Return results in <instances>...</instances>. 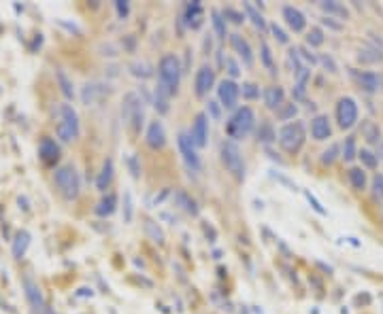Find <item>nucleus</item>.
Wrapping results in <instances>:
<instances>
[{"label": "nucleus", "instance_id": "27", "mask_svg": "<svg viewBox=\"0 0 383 314\" xmlns=\"http://www.w3.org/2000/svg\"><path fill=\"white\" fill-rule=\"evenodd\" d=\"M115 206H117V197H115L113 193H109V195H105L98 202V206H96V215H98V217H109V215L115 213Z\"/></svg>", "mask_w": 383, "mask_h": 314}, {"label": "nucleus", "instance_id": "29", "mask_svg": "<svg viewBox=\"0 0 383 314\" xmlns=\"http://www.w3.org/2000/svg\"><path fill=\"white\" fill-rule=\"evenodd\" d=\"M55 79H57V85H60L62 94L66 96L68 100H73V98H75V87H73V81L68 79V74L64 72V70H57V72H55Z\"/></svg>", "mask_w": 383, "mask_h": 314}, {"label": "nucleus", "instance_id": "23", "mask_svg": "<svg viewBox=\"0 0 383 314\" xmlns=\"http://www.w3.org/2000/svg\"><path fill=\"white\" fill-rule=\"evenodd\" d=\"M362 138L370 145H379V140H381L379 125H377L375 121H370V119H364L362 121Z\"/></svg>", "mask_w": 383, "mask_h": 314}, {"label": "nucleus", "instance_id": "32", "mask_svg": "<svg viewBox=\"0 0 383 314\" xmlns=\"http://www.w3.org/2000/svg\"><path fill=\"white\" fill-rule=\"evenodd\" d=\"M243 6H245V13H247V17L253 22V25H255V28L264 30V28H266V22H264V17H262V13H260L258 9H255V6H253L251 2H245Z\"/></svg>", "mask_w": 383, "mask_h": 314}, {"label": "nucleus", "instance_id": "42", "mask_svg": "<svg viewBox=\"0 0 383 314\" xmlns=\"http://www.w3.org/2000/svg\"><path fill=\"white\" fill-rule=\"evenodd\" d=\"M145 229H147V234H149V238H151L153 242H162V240H164L162 229L156 227V223H153V221H147V223H145Z\"/></svg>", "mask_w": 383, "mask_h": 314}, {"label": "nucleus", "instance_id": "41", "mask_svg": "<svg viewBox=\"0 0 383 314\" xmlns=\"http://www.w3.org/2000/svg\"><path fill=\"white\" fill-rule=\"evenodd\" d=\"M153 108L160 113V115H166L170 111V106H168V98H164V96H160V94H156L153 96Z\"/></svg>", "mask_w": 383, "mask_h": 314}, {"label": "nucleus", "instance_id": "38", "mask_svg": "<svg viewBox=\"0 0 383 314\" xmlns=\"http://www.w3.org/2000/svg\"><path fill=\"white\" fill-rule=\"evenodd\" d=\"M296 51H298L300 62H302L304 66H309V68H311V66H315V64H317V55H313L306 47H296Z\"/></svg>", "mask_w": 383, "mask_h": 314}, {"label": "nucleus", "instance_id": "13", "mask_svg": "<svg viewBox=\"0 0 383 314\" xmlns=\"http://www.w3.org/2000/svg\"><path fill=\"white\" fill-rule=\"evenodd\" d=\"M213 85H215V70L211 66H202L196 72V79H194L196 96H198V98H204V96L213 89Z\"/></svg>", "mask_w": 383, "mask_h": 314}, {"label": "nucleus", "instance_id": "12", "mask_svg": "<svg viewBox=\"0 0 383 314\" xmlns=\"http://www.w3.org/2000/svg\"><path fill=\"white\" fill-rule=\"evenodd\" d=\"M217 96H219V104L223 108H234L236 102H239V96H241V87L236 85L234 81L230 79H223L217 87Z\"/></svg>", "mask_w": 383, "mask_h": 314}, {"label": "nucleus", "instance_id": "53", "mask_svg": "<svg viewBox=\"0 0 383 314\" xmlns=\"http://www.w3.org/2000/svg\"><path fill=\"white\" fill-rule=\"evenodd\" d=\"M271 32H273V36L277 38L279 43H283V45H285L287 41H290V38H287V34H285V32L281 30V25H277V24H271Z\"/></svg>", "mask_w": 383, "mask_h": 314}, {"label": "nucleus", "instance_id": "28", "mask_svg": "<svg viewBox=\"0 0 383 314\" xmlns=\"http://www.w3.org/2000/svg\"><path fill=\"white\" fill-rule=\"evenodd\" d=\"M28 244H30V234L28 232H19L15 236V240H13V257L22 259L24 253H26V248H28Z\"/></svg>", "mask_w": 383, "mask_h": 314}, {"label": "nucleus", "instance_id": "17", "mask_svg": "<svg viewBox=\"0 0 383 314\" xmlns=\"http://www.w3.org/2000/svg\"><path fill=\"white\" fill-rule=\"evenodd\" d=\"M230 45H232V49L236 51V55L243 60L245 66H253V51L249 47V43L243 38L241 34H232L230 36Z\"/></svg>", "mask_w": 383, "mask_h": 314}, {"label": "nucleus", "instance_id": "46", "mask_svg": "<svg viewBox=\"0 0 383 314\" xmlns=\"http://www.w3.org/2000/svg\"><path fill=\"white\" fill-rule=\"evenodd\" d=\"M317 64H322L328 72H336V70H338V66H336V62H334V57H332V55H319Z\"/></svg>", "mask_w": 383, "mask_h": 314}, {"label": "nucleus", "instance_id": "15", "mask_svg": "<svg viewBox=\"0 0 383 314\" xmlns=\"http://www.w3.org/2000/svg\"><path fill=\"white\" fill-rule=\"evenodd\" d=\"M354 79L356 83L360 85L364 92H368V94H375V92H379L381 89V76L377 74V72H370V70H364V72H354Z\"/></svg>", "mask_w": 383, "mask_h": 314}, {"label": "nucleus", "instance_id": "35", "mask_svg": "<svg viewBox=\"0 0 383 314\" xmlns=\"http://www.w3.org/2000/svg\"><path fill=\"white\" fill-rule=\"evenodd\" d=\"M213 30L217 38H226V19L219 11H213Z\"/></svg>", "mask_w": 383, "mask_h": 314}, {"label": "nucleus", "instance_id": "51", "mask_svg": "<svg viewBox=\"0 0 383 314\" xmlns=\"http://www.w3.org/2000/svg\"><path fill=\"white\" fill-rule=\"evenodd\" d=\"M223 66H226V70H228V74H230V81L232 79H236V76L241 74V68H239V64H236L232 57H226V64H223Z\"/></svg>", "mask_w": 383, "mask_h": 314}, {"label": "nucleus", "instance_id": "24", "mask_svg": "<svg viewBox=\"0 0 383 314\" xmlns=\"http://www.w3.org/2000/svg\"><path fill=\"white\" fill-rule=\"evenodd\" d=\"M111 181H113V159H105L100 174L96 178V187H98V191H107Z\"/></svg>", "mask_w": 383, "mask_h": 314}, {"label": "nucleus", "instance_id": "56", "mask_svg": "<svg viewBox=\"0 0 383 314\" xmlns=\"http://www.w3.org/2000/svg\"><path fill=\"white\" fill-rule=\"evenodd\" d=\"M115 6H117V13H119V17H126V15H128V2H117Z\"/></svg>", "mask_w": 383, "mask_h": 314}, {"label": "nucleus", "instance_id": "37", "mask_svg": "<svg viewBox=\"0 0 383 314\" xmlns=\"http://www.w3.org/2000/svg\"><path fill=\"white\" fill-rule=\"evenodd\" d=\"M306 43H309V47H319V45H324V30L322 28H311L309 34H306Z\"/></svg>", "mask_w": 383, "mask_h": 314}, {"label": "nucleus", "instance_id": "4", "mask_svg": "<svg viewBox=\"0 0 383 314\" xmlns=\"http://www.w3.org/2000/svg\"><path fill=\"white\" fill-rule=\"evenodd\" d=\"M54 181H55L57 191H60L66 200H75V197L79 195L81 178H79V172L75 170V166H60L54 174Z\"/></svg>", "mask_w": 383, "mask_h": 314}, {"label": "nucleus", "instance_id": "19", "mask_svg": "<svg viewBox=\"0 0 383 314\" xmlns=\"http://www.w3.org/2000/svg\"><path fill=\"white\" fill-rule=\"evenodd\" d=\"M264 104H266V108H271V111H279V108L285 104V92H283V87H279V85L266 87V92H264Z\"/></svg>", "mask_w": 383, "mask_h": 314}, {"label": "nucleus", "instance_id": "49", "mask_svg": "<svg viewBox=\"0 0 383 314\" xmlns=\"http://www.w3.org/2000/svg\"><path fill=\"white\" fill-rule=\"evenodd\" d=\"M124 221L126 223L132 221V195H130V191L124 193Z\"/></svg>", "mask_w": 383, "mask_h": 314}, {"label": "nucleus", "instance_id": "26", "mask_svg": "<svg viewBox=\"0 0 383 314\" xmlns=\"http://www.w3.org/2000/svg\"><path fill=\"white\" fill-rule=\"evenodd\" d=\"M357 60L362 64H377V62H383V53L377 47H362L357 51Z\"/></svg>", "mask_w": 383, "mask_h": 314}, {"label": "nucleus", "instance_id": "33", "mask_svg": "<svg viewBox=\"0 0 383 314\" xmlns=\"http://www.w3.org/2000/svg\"><path fill=\"white\" fill-rule=\"evenodd\" d=\"M258 138H260V143H274L277 140V132L273 130V125L268 123V121H264V123L260 125V130H258Z\"/></svg>", "mask_w": 383, "mask_h": 314}, {"label": "nucleus", "instance_id": "1", "mask_svg": "<svg viewBox=\"0 0 383 314\" xmlns=\"http://www.w3.org/2000/svg\"><path fill=\"white\" fill-rule=\"evenodd\" d=\"M181 64H179V57L172 53H166L158 64V87L156 94L164 96V98H172L179 89V81H181Z\"/></svg>", "mask_w": 383, "mask_h": 314}, {"label": "nucleus", "instance_id": "8", "mask_svg": "<svg viewBox=\"0 0 383 314\" xmlns=\"http://www.w3.org/2000/svg\"><path fill=\"white\" fill-rule=\"evenodd\" d=\"M336 121H338V127H343V130H349V127L356 125L357 121V104L354 98H349V96H345L336 102Z\"/></svg>", "mask_w": 383, "mask_h": 314}, {"label": "nucleus", "instance_id": "3", "mask_svg": "<svg viewBox=\"0 0 383 314\" xmlns=\"http://www.w3.org/2000/svg\"><path fill=\"white\" fill-rule=\"evenodd\" d=\"M281 149L287 153H298L302 149L304 140H306V132H304V123L302 121H292V123H285L277 134Z\"/></svg>", "mask_w": 383, "mask_h": 314}, {"label": "nucleus", "instance_id": "7", "mask_svg": "<svg viewBox=\"0 0 383 314\" xmlns=\"http://www.w3.org/2000/svg\"><path fill=\"white\" fill-rule=\"evenodd\" d=\"M121 119L124 123H130L134 132H140L143 127V102L134 92L124 96V102H121Z\"/></svg>", "mask_w": 383, "mask_h": 314}, {"label": "nucleus", "instance_id": "40", "mask_svg": "<svg viewBox=\"0 0 383 314\" xmlns=\"http://www.w3.org/2000/svg\"><path fill=\"white\" fill-rule=\"evenodd\" d=\"M296 113H298V108H296V104L292 102V104H283V106L279 108V111H277V117H279V121H287V119H292Z\"/></svg>", "mask_w": 383, "mask_h": 314}, {"label": "nucleus", "instance_id": "2", "mask_svg": "<svg viewBox=\"0 0 383 314\" xmlns=\"http://www.w3.org/2000/svg\"><path fill=\"white\" fill-rule=\"evenodd\" d=\"M57 138L62 143H73V140L79 138V115L70 104H60V111H57Z\"/></svg>", "mask_w": 383, "mask_h": 314}, {"label": "nucleus", "instance_id": "30", "mask_svg": "<svg viewBox=\"0 0 383 314\" xmlns=\"http://www.w3.org/2000/svg\"><path fill=\"white\" fill-rule=\"evenodd\" d=\"M130 74H134L137 79H149V76L153 74V70H151V66L147 62H140V60H134L130 66Z\"/></svg>", "mask_w": 383, "mask_h": 314}, {"label": "nucleus", "instance_id": "14", "mask_svg": "<svg viewBox=\"0 0 383 314\" xmlns=\"http://www.w3.org/2000/svg\"><path fill=\"white\" fill-rule=\"evenodd\" d=\"M281 13H283V19H285V24L290 25V30H294L296 34L306 28V17H304V13L300 11V9H296V6L285 4L283 9H281Z\"/></svg>", "mask_w": 383, "mask_h": 314}, {"label": "nucleus", "instance_id": "54", "mask_svg": "<svg viewBox=\"0 0 383 314\" xmlns=\"http://www.w3.org/2000/svg\"><path fill=\"white\" fill-rule=\"evenodd\" d=\"M213 117L215 121H219L221 119V108H219V104L217 102H209V108H207V117Z\"/></svg>", "mask_w": 383, "mask_h": 314}, {"label": "nucleus", "instance_id": "52", "mask_svg": "<svg viewBox=\"0 0 383 314\" xmlns=\"http://www.w3.org/2000/svg\"><path fill=\"white\" fill-rule=\"evenodd\" d=\"M373 195L383 200V174H375L373 178Z\"/></svg>", "mask_w": 383, "mask_h": 314}, {"label": "nucleus", "instance_id": "50", "mask_svg": "<svg viewBox=\"0 0 383 314\" xmlns=\"http://www.w3.org/2000/svg\"><path fill=\"white\" fill-rule=\"evenodd\" d=\"M304 197H306V202H309V204H311V208H313V210H315V213H317V215H322V217L326 215V208H324V206H322V204H319V202H317V197H315V195H313V193H309V191H304Z\"/></svg>", "mask_w": 383, "mask_h": 314}, {"label": "nucleus", "instance_id": "44", "mask_svg": "<svg viewBox=\"0 0 383 314\" xmlns=\"http://www.w3.org/2000/svg\"><path fill=\"white\" fill-rule=\"evenodd\" d=\"M202 13V6L200 2H192L188 4V9H185V19H188V24H192V19H198Z\"/></svg>", "mask_w": 383, "mask_h": 314}, {"label": "nucleus", "instance_id": "31", "mask_svg": "<svg viewBox=\"0 0 383 314\" xmlns=\"http://www.w3.org/2000/svg\"><path fill=\"white\" fill-rule=\"evenodd\" d=\"M349 181H351V185H354V189H357V191L366 189V172H364L362 168H351L349 170Z\"/></svg>", "mask_w": 383, "mask_h": 314}, {"label": "nucleus", "instance_id": "43", "mask_svg": "<svg viewBox=\"0 0 383 314\" xmlns=\"http://www.w3.org/2000/svg\"><path fill=\"white\" fill-rule=\"evenodd\" d=\"M241 92H243V98H247V100H255V98H260V87L255 85V83H245Z\"/></svg>", "mask_w": 383, "mask_h": 314}, {"label": "nucleus", "instance_id": "11", "mask_svg": "<svg viewBox=\"0 0 383 314\" xmlns=\"http://www.w3.org/2000/svg\"><path fill=\"white\" fill-rule=\"evenodd\" d=\"M24 291H26V297H28V302L32 306V310L36 314H47V306H45V299H43V293L38 289V285L32 280L30 276L24 278Z\"/></svg>", "mask_w": 383, "mask_h": 314}, {"label": "nucleus", "instance_id": "5", "mask_svg": "<svg viewBox=\"0 0 383 314\" xmlns=\"http://www.w3.org/2000/svg\"><path fill=\"white\" fill-rule=\"evenodd\" d=\"M253 125H255V115H253V111L249 106H243V108H239V111L232 115V119L228 121L226 132H228L230 138L241 140V138H247L249 134H251Z\"/></svg>", "mask_w": 383, "mask_h": 314}, {"label": "nucleus", "instance_id": "48", "mask_svg": "<svg viewBox=\"0 0 383 314\" xmlns=\"http://www.w3.org/2000/svg\"><path fill=\"white\" fill-rule=\"evenodd\" d=\"M223 19H230L232 24H243L245 22V15L243 13H239V11H234V9H223Z\"/></svg>", "mask_w": 383, "mask_h": 314}, {"label": "nucleus", "instance_id": "47", "mask_svg": "<svg viewBox=\"0 0 383 314\" xmlns=\"http://www.w3.org/2000/svg\"><path fill=\"white\" fill-rule=\"evenodd\" d=\"M128 170H130L132 178H140V164L137 155H128Z\"/></svg>", "mask_w": 383, "mask_h": 314}, {"label": "nucleus", "instance_id": "20", "mask_svg": "<svg viewBox=\"0 0 383 314\" xmlns=\"http://www.w3.org/2000/svg\"><path fill=\"white\" fill-rule=\"evenodd\" d=\"M38 155H41L45 164H54V162H57V157H60V146L55 145V140L43 138L41 146H38Z\"/></svg>", "mask_w": 383, "mask_h": 314}, {"label": "nucleus", "instance_id": "18", "mask_svg": "<svg viewBox=\"0 0 383 314\" xmlns=\"http://www.w3.org/2000/svg\"><path fill=\"white\" fill-rule=\"evenodd\" d=\"M311 136L315 140H328L332 136V127H330V119L326 115H317L311 121Z\"/></svg>", "mask_w": 383, "mask_h": 314}, {"label": "nucleus", "instance_id": "22", "mask_svg": "<svg viewBox=\"0 0 383 314\" xmlns=\"http://www.w3.org/2000/svg\"><path fill=\"white\" fill-rule=\"evenodd\" d=\"M319 9H322L326 13V17H330V15H334L338 19H349V11H347V6H345L343 2H336V0H326V2H319Z\"/></svg>", "mask_w": 383, "mask_h": 314}, {"label": "nucleus", "instance_id": "55", "mask_svg": "<svg viewBox=\"0 0 383 314\" xmlns=\"http://www.w3.org/2000/svg\"><path fill=\"white\" fill-rule=\"evenodd\" d=\"M322 24L326 25V28H330V30H336V32H338V30H343V24H336L332 17H324V19H322Z\"/></svg>", "mask_w": 383, "mask_h": 314}, {"label": "nucleus", "instance_id": "39", "mask_svg": "<svg viewBox=\"0 0 383 314\" xmlns=\"http://www.w3.org/2000/svg\"><path fill=\"white\" fill-rule=\"evenodd\" d=\"M260 57H262V64L268 68V70H274V62H273V53H271V47L266 43L260 45Z\"/></svg>", "mask_w": 383, "mask_h": 314}, {"label": "nucleus", "instance_id": "10", "mask_svg": "<svg viewBox=\"0 0 383 314\" xmlns=\"http://www.w3.org/2000/svg\"><path fill=\"white\" fill-rule=\"evenodd\" d=\"M190 138H192V143L196 145V149H204V146L209 145V117H207V113L196 115Z\"/></svg>", "mask_w": 383, "mask_h": 314}, {"label": "nucleus", "instance_id": "6", "mask_svg": "<svg viewBox=\"0 0 383 314\" xmlns=\"http://www.w3.org/2000/svg\"><path fill=\"white\" fill-rule=\"evenodd\" d=\"M221 162L228 168V172L234 178L243 181L245 178V162H243V153L234 140H223L221 143Z\"/></svg>", "mask_w": 383, "mask_h": 314}, {"label": "nucleus", "instance_id": "36", "mask_svg": "<svg viewBox=\"0 0 383 314\" xmlns=\"http://www.w3.org/2000/svg\"><path fill=\"white\" fill-rule=\"evenodd\" d=\"M357 157H360V162L366 166V168H377V164H379V157H377L373 151H368V149L357 151Z\"/></svg>", "mask_w": 383, "mask_h": 314}, {"label": "nucleus", "instance_id": "25", "mask_svg": "<svg viewBox=\"0 0 383 314\" xmlns=\"http://www.w3.org/2000/svg\"><path fill=\"white\" fill-rule=\"evenodd\" d=\"M175 204L183 210V213H188V215H198L196 202L192 200V197L185 193V191H177V193H175Z\"/></svg>", "mask_w": 383, "mask_h": 314}, {"label": "nucleus", "instance_id": "21", "mask_svg": "<svg viewBox=\"0 0 383 314\" xmlns=\"http://www.w3.org/2000/svg\"><path fill=\"white\" fill-rule=\"evenodd\" d=\"M105 94H107V89L102 87V83H87L81 92V100H83V104L89 106V104H94V102H98Z\"/></svg>", "mask_w": 383, "mask_h": 314}, {"label": "nucleus", "instance_id": "45", "mask_svg": "<svg viewBox=\"0 0 383 314\" xmlns=\"http://www.w3.org/2000/svg\"><path fill=\"white\" fill-rule=\"evenodd\" d=\"M336 155H338V145H330L328 149H326V151L322 153V162L330 166V164H334Z\"/></svg>", "mask_w": 383, "mask_h": 314}, {"label": "nucleus", "instance_id": "16", "mask_svg": "<svg viewBox=\"0 0 383 314\" xmlns=\"http://www.w3.org/2000/svg\"><path fill=\"white\" fill-rule=\"evenodd\" d=\"M145 140L151 149H162L166 145V132H164V125L162 121H151L149 127H147V134H145Z\"/></svg>", "mask_w": 383, "mask_h": 314}, {"label": "nucleus", "instance_id": "34", "mask_svg": "<svg viewBox=\"0 0 383 314\" xmlns=\"http://www.w3.org/2000/svg\"><path fill=\"white\" fill-rule=\"evenodd\" d=\"M341 157L345 159V162H354V159L357 157L356 138H347V140H345V145H343V149H341Z\"/></svg>", "mask_w": 383, "mask_h": 314}, {"label": "nucleus", "instance_id": "9", "mask_svg": "<svg viewBox=\"0 0 383 314\" xmlns=\"http://www.w3.org/2000/svg\"><path fill=\"white\" fill-rule=\"evenodd\" d=\"M177 143H179V151H181V157H183L185 166H188L190 170H194V172H200L202 170L200 155H198V149H196V145L192 143L190 134L181 132V134H179V138H177Z\"/></svg>", "mask_w": 383, "mask_h": 314}]
</instances>
